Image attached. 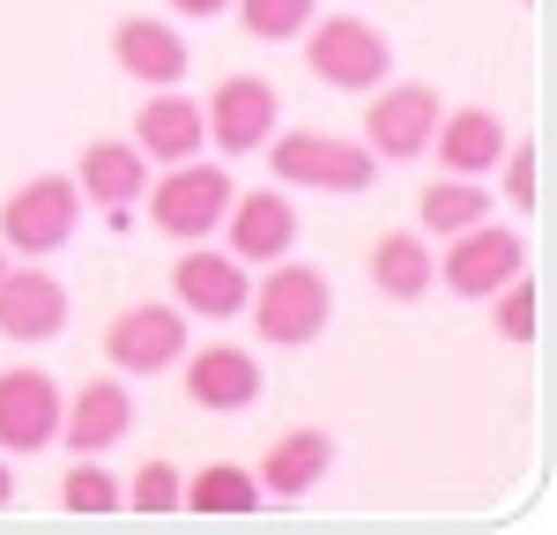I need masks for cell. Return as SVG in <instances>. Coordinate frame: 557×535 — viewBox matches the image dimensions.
Returning a JSON list of instances; mask_svg holds the SVG:
<instances>
[{"instance_id": "obj_1", "label": "cell", "mask_w": 557, "mask_h": 535, "mask_svg": "<svg viewBox=\"0 0 557 535\" xmlns=\"http://www.w3.org/2000/svg\"><path fill=\"white\" fill-rule=\"evenodd\" d=\"M253 312L260 343H275V350H305V343H320V327L335 320V290H327V275L312 261H268L260 275V298H246Z\"/></svg>"}, {"instance_id": "obj_2", "label": "cell", "mask_w": 557, "mask_h": 535, "mask_svg": "<svg viewBox=\"0 0 557 535\" xmlns=\"http://www.w3.org/2000/svg\"><path fill=\"white\" fill-rule=\"evenodd\" d=\"M268 172L283 186H312V194H364L380 178V157L364 141H343V134H320V127H275L268 141Z\"/></svg>"}, {"instance_id": "obj_3", "label": "cell", "mask_w": 557, "mask_h": 535, "mask_svg": "<svg viewBox=\"0 0 557 535\" xmlns=\"http://www.w3.org/2000/svg\"><path fill=\"white\" fill-rule=\"evenodd\" d=\"M75 223H83V186L75 178H60V172L23 178L0 201V246L23 253V261H45V253H60L75 238Z\"/></svg>"}, {"instance_id": "obj_4", "label": "cell", "mask_w": 557, "mask_h": 535, "mask_svg": "<svg viewBox=\"0 0 557 535\" xmlns=\"http://www.w3.org/2000/svg\"><path fill=\"white\" fill-rule=\"evenodd\" d=\"M141 194H149V223H157L164 238H178V246H194V238H209L215 223H223V209H231L238 186H231L223 164L186 157V164H164V178H149Z\"/></svg>"}, {"instance_id": "obj_5", "label": "cell", "mask_w": 557, "mask_h": 535, "mask_svg": "<svg viewBox=\"0 0 557 535\" xmlns=\"http://www.w3.org/2000/svg\"><path fill=\"white\" fill-rule=\"evenodd\" d=\"M305 67H312V83L327 89H380L386 67H394V45L364 23V15H320V30L305 23Z\"/></svg>"}, {"instance_id": "obj_6", "label": "cell", "mask_w": 557, "mask_h": 535, "mask_svg": "<svg viewBox=\"0 0 557 535\" xmlns=\"http://www.w3.org/2000/svg\"><path fill=\"white\" fill-rule=\"evenodd\" d=\"M520 268H528V238L506 231L498 216L454 231V238H446V253H431V275H438L454 298H491L498 283H513Z\"/></svg>"}, {"instance_id": "obj_7", "label": "cell", "mask_w": 557, "mask_h": 535, "mask_svg": "<svg viewBox=\"0 0 557 535\" xmlns=\"http://www.w3.org/2000/svg\"><path fill=\"white\" fill-rule=\"evenodd\" d=\"M246 298H253V275H246V261L223 246L215 253L209 238H194L186 253H178L172 268V306L186 312V320H238L246 312Z\"/></svg>"}, {"instance_id": "obj_8", "label": "cell", "mask_w": 557, "mask_h": 535, "mask_svg": "<svg viewBox=\"0 0 557 535\" xmlns=\"http://www.w3.org/2000/svg\"><path fill=\"white\" fill-rule=\"evenodd\" d=\"M431 127H438V89L431 83H394L364 104V149L386 164L431 157Z\"/></svg>"}, {"instance_id": "obj_9", "label": "cell", "mask_w": 557, "mask_h": 535, "mask_svg": "<svg viewBox=\"0 0 557 535\" xmlns=\"http://www.w3.org/2000/svg\"><path fill=\"white\" fill-rule=\"evenodd\" d=\"M201 120H209V141L223 157H260V141L283 127V97H275V83H260V75H223Z\"/></svg>"}, {"instance_id": "obj_10", "label": "cell", "mask_w": 557, "mask_h": 535, "mask_svg": "<svg viewBox=\"0 0 557 535\" xmlns=\"http://www.w3.org/2000/svg\"><path fill=\"white\" fill-rule=\"evenodd\" d=\"M186 312L178 306H127L112 327H104V357L134 372V380H149V372H172L178 357H186Z\"/></svg>"}, {"instance_id": "obj_11", "label": "cell", "mask_w": 557, "mask_h": 535, "mask_svg": "<svg viewBox=\"0 0 557 535\" xmlns=\"http://www.w3.org/2000/svg\"><path fill=\"white\" fill-rule=\"evenodd\" d=\"M60 380L23 364V372H0V453H45L60 439Z\"/></svg>"}, {"instance_id": "obj_12", "label": "cell", "mask_w": 557, "mask_h": 535, "mask_svg": "<svg viewBox=\"0 0 557 535\" xmlns=\"http://www.w3.org/2000/svg\"><path fill=\"white\" fill-rule=\"evenodd\" d=\"M215 231H231V253L246 268H268L283 261L290 246H298V209H290V194L283 186H268V194H231V209H223V223Z\"/></svg>"}, {"instance_id": "obj_13", "label": "cell", "mask_w": 557, "mask_h": 535, "mask_svg": "<svg viewBox=\"0 0 557 535\" xmlns=\"http://www.w3.org/2000/svg\"><path fill=\"white\" fill-rule=\"evenodd\" d=\"M67 327V283L45 268H0V335L8 343H52Z\"/></svg>"}, {"instance_id": "obj_14", "label": "cell", "mask_w": 557, "mask_h": 535, "mask_svg": "<svg viewBox=\"0 0 557 535\" xmlns=\"http://www.w3.org/2000/svg\"><path fill=\"white\" fill-rule=\"evenodd\" d=\"M112 60H120V75L141 89H172L186 83V67H194V52L178 38L164 15H127L120 30H112Z\"/></svg>"}, {"instance_id": "obj_15", "label": "cell", "mask_w": 557, "mask_h": 535, "mask_svg": "<svg viewBox=\"0 0 557 535\" xmlns=\"http://www.w3.org/2000/svg\"><path fill=\"white\" fill-rule=\"evenodd\" d=\"M201 141H209V120H201V104L178 83L157 89V97H141V112H134V149H141L149 164H186V157H201Z\"/></svg>"}, {"instance_id": "obj_16", "label": "cell", "mask_w": 557, "mask_h": 535, "mask_svg": "<svg viewBox=\"0 0 557 535\" xmlns=\"http://www.w3.org/2000/svg\"><path fill=\"white\" fill-rule=\"evenodd\" d=\"M186 401L194 409H215V416H231V409H246L260 395V364L253 350H238V343H209V350H186Z\"/></svg>"}, {"instance_id": "obj_17", "label": "cell", "mask_w": 557, "mask_h": 535, "mask_svg": "<svg viewBox=\"0 0 557 535\" xmlns=\"http://www.w3.org/2000/svg\"><path fill=\"white\" fill-rule=\"evenodd\" d=\"M134 432V395L120 380H83L75 401H60V439L75 453H104Z\"/></svg>"}, {"instance_id": "obj_18", "label": "cell", "mask_w": 557, "mask_h": 535, "mask_svg": "<svg viewBox=\"0 0 557 535\" xmlns=\"http://www.w3.org/2000/svg\"><path fill=\"white\" fill-rule=\"evenodd\" d=\"M431 149H438V164L454 178H483V172H498V157H506V127H498V112L461 104V112H438Z\"/></svg>"}, {"instance_id": "obj_19", "label": "cell", "mask_w": 557, "mask_h": 535, "mask_svg": "<svg viewBox=\"0 0 557 535\" xmlns=\"http://www.w3.org/2000/svg\"><path fill=\"white\" fill-rule=\"evenodd\" d=\"M327 469H335V439L312 432V424H298V432H283V439L260 453V490H268V498H312Z\"/></svg>"}, {"instance_id": "obj_20", "label": "cell", "mask_w": 557, "mask_h": 535, "mask_svg": "<svg viewBox=\"0 0 557 535\" xmlns=\"http://www.w3.org/2000/svg\"><path fill=\"white\" fill-rule=\"evenodd\" d=\"M431 283V238L424 231H386L380 246H372V290L380 298H394V306H417Z\"/></svg>"}, {"instance_id": "obj_21", "label": "cell", "mask_w": 557, "mask_h": 535, "mask_svg": "<svg viewBox=\"0 0 557 535\" xmlns=\"http://www.w3.org/2000/svg\"><path fill=\"white\" fill-rule=\"evenodd\" d=\"M141 186H149V157L134 141H89L83 149V194L97 209H127V201H141Z\"/></svg>"}, {"instance_id": "obj_22", "label": "cell", "mask_w": 557, "mask_h": 535, "mask_svg": "<svg viewBox=\"0 0 557 535\" xmlns=\"http://www.w3.org/2000/svg\"><path fill=\"white\" fill-rule=\"evenodd\" d=\"M491 209H498V201H491V194H483L475 178H454V172L431 178L424 194H417V223H424V238H454V231L483 223Z\"/></svg>"}, {"instance_id": "obj_23", "label": "cell", "mask_w": 557, "mask_h": 535, "mask_svg": "<svg viewBox=\"0 0 557 535\" xmlns=\"http://www.w3.org/2000/svg\"><path fill=\"white\" fill-rule=\"evenodd\" d=\"M178 506H194V513H253L260 476L238 469V461H209V469H194V476L178 484Z\"/></svg>"}, {"instance_id": "obj_24", "label": "cell", "mask_w": 557, "mask_h": 535, "mask_svg": "<svg viewBox=\"0 0 557 535\" xmlns=\"http://www.w3.org/2000/svg\"><path fill=\"white\" fill-rule=\"evenodd\" d=\"M60 506H67V513H83V521L120 513V476H112L97 453H75V469L60 476Z\"/></svg>"}, {"instance_id": "obj_25", "label": "cell", "mask_w": 557, "mask_h": 535, "mask_svg": "<svg viewBox=\"0 0 557 535\" xmlns=\"http://www.w3.org/2000/svg\"><path fill=\"white\" fill-rule=\"evenodd\" d=\"M231 8H238L246 38H260V45H283L312 23V0H231Z\"/></svg>"}, {"instance_id": "obj_26", "label": "cell", "mask_w": 557, "mask_h": 535, "mask_svg": "<svg viewBox=\"0 0 557 535\" xmlns=\"http://www.w3.org/2000/svg\"><path fill=\"white\" fill-rule=\"evenodd\" d=\"M178 484H186V476H178L172 461H141L134 484H120V498H127L134 513H178Z\"/></svg>"}, {"instance_id": "obj_27", "label": "cell", "mask_w": 557, "mask_h": 535, "mask_svg": "<svg viewBox=\"0 0 557 535\" xmlns=\"http://www.w3.org/2000/svg\"><path fill=\"white\" fill-rule=\"evenodd\" d=\"M491 306H498L491 327H498L506 343H535V283H528V268H520L513 283H498V290H491Z\"/></svg>"}, {"instance_id": "obj_28", "label": "cell", "mask_w": 557, "mask_h": 535, "mask_svg": "<svg viewBox=\"0 0 557 535\" xmlns=\"http://www.w3.org/2000/svg\"><path fill=\"white\" fill-rule=\"evenodd\" d=\"M498 172H506V209H535V149L528 141H506Z\"/></svg>"}, {"instance_id": "obj_29", "label": "cell", "mask_w": 557, "mask_h": 535, "mask_svg": "<svg viewBox=\"0 0 557 535\" xmlns=\"http://www.w3.org/2000/svg\"><path fill=\"white\" fill-rule=\"evenodd\" d=\"M231 0H172V15H194V23H209V15H223Z\"/></svg>"}, {"instance_id": "obj_30", "label": "cell", "mask_w": 557, "mask_h": 535, "mask_svg": "<svg viewBox=\"0 0 557 535\" xmlns=\"http://www.w3.org/2000/svg\"><path fill=\"white\" fill-rule=\"evenodd\" d=\"M15 498V469H8V453H0V506Z\"/></svg>"}, {"instance_id": "obj_31", "label": "cell", "mask_w": 557, "mask_h": 535, "mask_svg": "<svg viewBox=\"0 0 557 535\" xmlns=\"http://www.w3.org/2000/svg\"><path fill=\"white\" fill-rule=\"evenodd\" d=\"M0 268H8V246H0Z\"/></svg>"}]
</instances>
